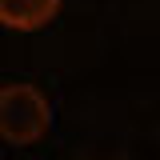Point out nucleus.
Here are the masks:
<instances>
[{
  "label": "nucleus",
  "instance_id": "obj_1",
  "mask_svg": "<svg viewBox=\"0 0 160 160\" xmlns=\"http://www.w3.org/2000/svg\"><path fill=\"white\" fill-rule=\"evenodd\" d=\"M52 124V108L36 84H8L0 92V136L8 144H36Z\"/></svg>",
  "mask_w": 160,
  "mask_h": 160
},
{
  "label": "nucleus",
  "instance_id": "obj_2",
  "mask_svg": "<svg viewBox=\"0 0 160 160\" xmlns=\"http://www.w3.org/2000/svg\"><path fill=\"white\" fill-rule=\"evenodd\" d=\"M56 8H60V0H0V24L32 32L56 16Z\"/></svg>",
  "mask_w": 160,
  "mask_h": 160
}]
</instances>
